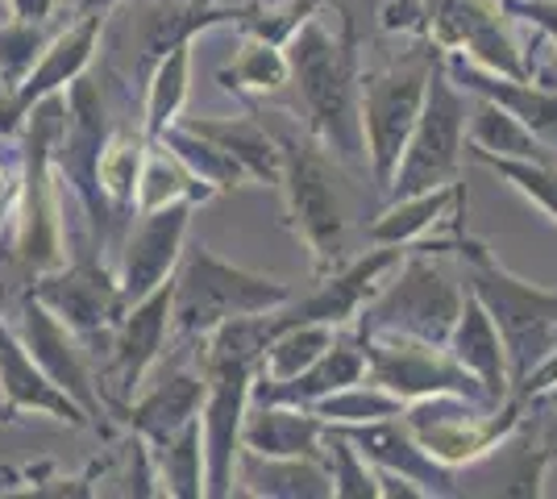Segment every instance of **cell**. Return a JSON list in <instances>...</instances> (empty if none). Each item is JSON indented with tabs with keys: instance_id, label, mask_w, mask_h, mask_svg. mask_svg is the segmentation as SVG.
Segmentation results:
<instances>
[{
	"instance_id": "cell-1",
	"label": "cell",
	"mask_w": 557,
	"mask_h": 499,
	"mask_svg": "<svg viewBox=\"0 0 557 499\" xmlns=\"http://www.w3.org/2000/svg\"><path fill=\"white\" fill-rule=\"evenodd\" d=\"M283 54H287V67H292V84L300 92L308 134L325 146V150H333V159H342V163H367L349 25H342V34H333L325 13L312 9L283 38Z\"/></svg>"
},
{
	"instance_id": "cell-2",
	"label": "cell",
	"mask_w": 557,
	"mask_h": 499,
	"mask_svg": "<svg viewBox=\"0 0 557 499\" xmlns=\"http://www.w3.org/2000/svg\"><path fill=\"white\" fill-rule=\"evenodd\" d=\"M283 304H292L287 284L242 271L233 262L216 259L205 246H196L171 287V329L191 341H205L216 325H225L233 316H258Z\"/></svg>"
},
{
	"instance_id": "cell-3",
	"label": "cell",
	"mask_w": 557,
	"mask_h": 499,
	"mask_svg": "<svg viewBox=\"0 0 557 499\" xmlns=\"http://www.w3.org/2000/svg\"><path fill=\"white\" fill-rule=\"evenodd\" d=\"M462 259L470 266V291L483 300V309L491 312L504 337L508 375L516 387L541 358L557 350V291L516 279L479 241H462Z\"/></svg>"
},
{
	"instance_id": "cell-4",
	"label": "cell",
	"mask_w": 557,
	"mask_h": 499,
	"mask_svg": "<svg viewBox=\"0 0 557 499\" xmlns=\"http://www.w3.org/2000/svg\"><path fill=\"white\" fill-rule=\"evenodd\" d=\"M462 300L466 291L454 284L442 262H433L429 254H404L367 300V309L358 312V325L362 333H404L445 346L458 325Z\"/></svg>"
},
{
	"instance_id": "cell-5",
	"label": "cell",
	"mask_w": 557,
	"mask_h": 499,
	"mask_svg": "<svg viewBox=\"0 0 557 499\" xmlns=\"http://www.w3.org/2000/svg\"><path fill=\"white\" fill-rule=\"evenodd\" d=\"M437 42L429 54H408L399 63H387L379 72L358 75V117H362V146H367V163H371L374 184L387 191L395 175V163L404 154V146L412 138L429 79L442 67Z\"/></svg>"
},
{
	"instance_id": "cell-6",
	"label": "cell",
	"mask_w": 557,
	"mask_h": 499,
	"mask_svg": "<svg viewBox=\"0 0 557 499\" xmlns=\"http://www.w3.org/2000/svg\"><path fill=\"white\" fill-rule=\"evenodd\" d=\"M283 150V184L287 209L296 216V229L312 250L317 275H333L346 259V213H342V191L337 171L329 163L325 146L300 134H275Z\"/></svg>"
},
{
	"instance_id": "cell-7",
	"label": "cell",
	"mask_w": 557,
	"mask_h": 499,
	"mask_svg": "<svg viewBox=\"0 0 557 499\" xmlns=\"http://www.w3.org/2000/svg\"><path fill=\"white\" fill-rule=\"evenodd\" d=\"M466 117H470V100L445 75V67H437L433 79H429V92H424V109H420L417 125H412V138L404 146L392 184H387L392 200L454 184V175L462 166Z\"/></svg>"
},
{
	"instance_id": "cell-8",
	"label": "cell",
	"mask_w": 557,
	"mask_h": 499,
	"mask_svg": "<svg viewBox=\"0 0 557 499\" xmlns=\"http://www.w3.org/2000/svg\"><path fill=\"white\" fill-rule=\"evenodd\" d=\"M404 425L412 428L424 450L445 466L483 462L508 441L520 425V404H491L466 396H424L404 408Z\"/></svg>"
},
{
	"instance_id": "cell-9",
	"label": "cell",
	"mask_w": 557,
	"mask_h": 499,
	"mask_svg": "<svg viewBox=\"0 0 557 499\" xmlns=\"http://www.w3.org/2000/svg\"><path fill=\"white\" fill-rule=\"evenodd\" d=\"M358 346H362V358H367V379L387 387L404 404L424 400V396L491 400L483 391V383L474 379L445 346L404 337V333H358Z\"/></svg>"
},
{
	"instance_id": "cell-10",
	"label": "cell",
	"mask_w": 557,
	"mask_h": 499,
	"mask_svg": "<svg viewBox=\"0 0 557 499\" xmlns=\"http://www.w3.org/2000/svg\"><path fill=\"white\" fill-rule=\"evenodd\" d=\"M258 358L209 354L205 350V408H200V437H205V496H233L237 483V453H242V421L250 408Z\"/></svg>"
},
{
	"instance_id": "cell-11",
	"label": "cell",
	"mask_w": 557,
	"mask_h": 499,
	"mask_svg": "<svg viewBox=\"0 0 557 499\" xmlns=\"http://www.w3.org/2000/svg\"><path fill=\"white\" fill-rule=\"evenodd\" d=\"M429 38L442 50H458L487 72L529 79V54L511 38L504 0H429Z\"/></svg>"
},
{
	"instance_id": "cell-12",
	"label": "cell",
	"mask_w": 557,
	"mask_h": 499,
	"mask_svg": "<svg viewBox=\"0 0 557 499\" xmlns=\"http://www.w3.org/2000/svg\"><path fill=\"white\" fill-rule=\"evenodd\" d=\"M187 221H191V200H175L166 209L141 213V225L134 229V238L125 241V259H121L125 304H138L141 296H150L154 287L171 279V271L184 259Z\"/></svg>"
},
{
	"instance_id": "cell-13",
	"label": "cell",
	"mask_w": 557,
	"mask_h": 499,
	"mask_svg": "<svg viewBox=\"0 0 557 499\" xmlns=\"http://www.w3.org/2000/svg\"><path fill=\"white\" fill-rule=\"evenodd\" d=\"M358 453L371 462L374 471H392V475L417 483L424 496H454L458 478L454 466L437 462L433 453L412 437V428L404 425V416H383V421H367V425H337Z\"/></svg>"
},
{
	"instance_id": "cell-14",
	"label": "cell",
	"mask_w": 557,
	"mask_h": 499,
	"mask_svg": "<svg viewBox=\"0 0 557 499\" xmlns=\"http://www.w3.org/2000/svg\"><path fill=\"white\" fill-rule=\"evenodd\" d=\"M442 54H445L442 59L445 75H449L466 96H479V100H491V104L508 109L511 117L524 121L549 150H557V88L536 84L533 75H529V79H511V75L487 72V67L470 63L458 50H442Z\"/></svg>"
},
{
	"instance_id": "cell-15",
	"label": "cell",
	"mask_w": 557,
	"mask_h": 499,
	"mask_svg": "<svg viewBox=\"0 0 557 499\" xmlns=\"http://www.w3.org/2000/svg\"><path fill=\"white\" fill-rule=\"evenodd\" d=\"M242 450L262 458H321L325 462V421L312 408L250 400L242 421Z\"/></svg>"
},
{
	"instance_id": "cell-16",
	"label": "cell",
	"mask_w": 557,
	"mask_h": 499,
	"mask_svg": "<svg viewBox=\"0 0 557 499\" xmlns=\"http://www.w3.org/2000/svg\"><path fill=\"white\" fill-rule=\"evenodd\" d=\"M205 391H209V375L205 371H191V366L166 371V379L146 387L138 400H134V408H129L134 433H138L150 450L166 446L180 428L191 425L200 416Z\"/></svg>"
},
{
	"instance_id": "cell-17",
	"label": "cell",
	"mask_w": 557,
	"mask_h": 499,
	"mask_svg": "<svg viewBox=\"0 0 557 499\" xmlns=\"http://www.w3.org/2000/svg\"><path fill=\"white\" fill-rule=\"evenodd\" d=\"M171 287L175 284L166 279L150 296H141L121 325V341H116V391L121 396H138L146 375L163 358L166 329H171Z\"/></svg>"
},
{
	"instance_id": "cell-18",
	"label": "cell",
	"mask_w": 557,
	"mask_h": 499,
	"mask_svg": "<svg viewBox=\"0 0 557 499\" xmlns=\"http://www.w3.org/2000/svg\"><path fill=\"white\" fill-rule=\"evenodd\" d=\"M445 350L462 362L474 379L483 383L495 404H508L511 400V375H508V354H504V337L495 329L491 312L483 309V300L466 287L462 312H458V325L449 333Z\"/></svg>"
},
{
	"instance_id": "cell-19",
	"label": "cell",
	"mask_w": 557,
	"mask_h": 499,
	"mask_svg": "<svg viewBox=\"0 0 557 499\" xmlns=\"http://www.w3.org/2000/svg\"><path fill=\"white\" fill-rule=\"evenodd\" d=\"M367 379V358L358 341H333L325 354L317 358L308 371H300L296 379L287 383H255L250 387V400H271V404H296L312 408L317 400H325L333 391H342L349 383Z\"/></svg>"
},
{
	"instance_id": "cell-20",
	"label": "cell",
	"mask_w": 557,
	"mask_h": 499,
	"mask_svg": "<svg viewBox=\"0 0 557 499\" xmlns=\"http://www.w3.org/2000/svg\"><path fill=\"white\" fill-rule=\"evenodd\" d=\"M237 491L267 499H329L333 478L321 458H262L255 450L237 453Z\"/></svg>"
},
{
	"instance_id": "cell-21",
	"label": "cell",
	"mask_w": 557,
	"mask_h": 499,
	"mask_svg": "<svg viewBox=\"0 0 557 499\" xmlns=\"http://www.w3.org/2000/svg\"><path fill=\"white\" fill-rule=\"evenodd\" d=\"M187 129L225 146L237 163L250 171L255 184H283V150L278 138L255 117H180Z\"/></svg>"
},
{
	"instance_id": "cell-22",
	"label": "cell",
	"mask_w": 557,
	"mask_h": 499,
	"mask_svg": "<svg viewBox=\"0 0 557 499\" xmlns=\"http://www.w3.org/2000/svg\"><path fill=\"white\" fill-rule=\"evenodd\" d=\"M466 142L474 146V154H495V159H533V163H557V150L536 138L520 117H511L508 109L479 100L470 104L466 117Z\"/></svg>"
},
{
	"instance_id": "cell-23",
	"label": "cell",
	"mask_w": 557,
	"mask_h": 499,
	"mask_svg": "<svg viewBox=\"0 0 557 499\" xmlns=\"http://www.w3.org/2000/svg\"><path fill=\"white\" fill-rule=\"evenodd\" d=\"M454 204H458V188L454 184L417 191V196H399V200H392L387 213L374 216L371 241L374 246H408V241H420L429 229L442 225Z\"/></svg>"
},
{
	"instance_id": "cell-24",
	"label": "cell",
	"mask_w": 557,
	"mask_h": 499,
	"mask_svg": "<svg viewBox=\"0 0 557 499\" xmlns=\"http://www.w3.org/2000/svg\"><path fill=\"white\" fill-rule=\"evenodd\" d=\"M337 341L333 325H317V321H304V325H283V329L262 346L255 366V383H287L296 379L300 371H308L317 358L325 354L329 346Z\"/></svg>"
},
{
	"instance_id": "cell-25",
	"label": "cell",
	"mask_w": 557,
	"mask_h": 499,
	"mask_svg": "<svg viewBox=\"0 0 557 499\" xmlns=\"http://www.w3.org/2000/svg\"><path fill=\"white\" fill-rule=\"evenodd\" d=\"M159 142H166V150H171L205 188L225 191V188H246V184H255L250 171L237 163L225 146H216L212 138H205V134L187 129L184 121L166 125L163 134H159Z\"/></svg>"
},
{
	"instance_id": "cell-26",
	"label": "cell",
	"mask_w": 557,
	"mask_h": 499,
	"mask_svg": "<svg viewBox=\"0 0 557 499\" xmlns=\"http://www.w3.org/2000/svg\"><path fill=\"white\" fill-rule=\"evenodd\" d=\"M212 188H205L191 171H187L166 142L159 138H150L146 146V159H141V175H138V196H134V209L138 213H154V209H166V204H175V200H209Z\"/></svg>"
},
{
	"instance_id": "cell-27",
	"label": "cell",
	"mask_w": 557,
	"mask_h": 499,
	"mask_svg": "<svg viewBox=\"0 0 557 499\" xmlns=\"http://www.w3.org/2000/svg\"><path fill=\"white\" fill-rule=\"evenodd\" d=\"M146 117L141 129L146 138H159L166 125H175L187 104V88H191V42H180L175 50H166L154 63V72L146 75Z\"/></svg>"
},
{
	"instance_id": "cell-28",
	"label": "cell",
	"mask_w": 557,
	"mask_h": 499,
	"mask_svg": "<svg viewBox=\"0 0 557 499\" xmlns=\"http://www.w3.org/2000/svg\"><path fill=\"white\" fill-rule=\"evenodd\" d=\"M146 129H121L113 134L104 150H100V163H96V179H100V191H104V200L113 204L116 213H125V209H134V196H138V175H141V159H146Z\"/></svg>"
},
{
	"instance_id": "cell-29",
	"label": "cell",
	"mask_w": 557,
	"mask_h": 499,
	"mask_svg": "<svg viewBox=\"0 0 557 499\" xmlns=\"http://www.w3.org/2000/svg\"><path fill=\"white\" fill-rule=\"evenodd\" d=\"M154 453V471L163 483L166 496L180 499H200L205 496V437H200V416L184 425L166 446Z\"/></svg>"
},
{
	"instance_id": "cell-30",
	"label": "cell",
	"mask_w": 557,
	"mask_h": 499,
	"mask_svg": "<svg viewBox=\"0 0 557 499\" xmlns=\"http://www.w3.org/2000/svg\"><path fill=\"white\" fill-rule=\"evenodd\" d=\"M404 400L392 396L387 387H379L371 379H358L333 391L325 400H317L312 412L325 421V425H367V421H383V416H404Z\"/></svg>"
},
{
	"instance_id": "cell-31",
	"label": "cell",
	"mask_w": 557,
	"mask_h": 499,
	"mask_svg": "<svg viewBox=\"0 0 557 499\" xmlns=\"http://www.w3.org/2000/svg\"><path fill=\"white\" fill-rule=\"evenodd\" d=\"M221 79H233V84H225V88H237V92H278V88H287L292 84V67H287V54H283V47L278 42H271V38H262V34H255L246 47H242V54L233 59V67Z\"/></svg>"
},
{
	"instance_id": "cell-32",
	"label": "cell",
	"mask_w": 557,
	"mask_h": 499,
	"mask_svg": "<svg viewBox=\"0 0 557 499\" xmlns=\"http://www.w3.org/2000/svg\"><path fill=\"white\" fill-rule=\"evenodd\" d=\"M325 466L337 499H383L379 496V471L337 425H325Z\"/></svg>"
},
{
	"instance_id": "cell-33",
	"label": "cell",
	"mask_w": 557,
	"mask_h": 499,
	"mask_svg": "<svg viewBox=\"0 0 557 499\" xmlns=\"http://www.w3.org/2000/svg\"><path fill=\"white\" fill-rule=\"evenodd\" d=\"M487 166H495L516 191H524L536 209L557 221V163H533V159H495V154H479Z\"/></svg>"
},
{
	"instance_id": "cell-34",
	"label": "cell",
	"mask_w": 557,
	"mask_h": 499,
	"mask_svg": "<svg viewBox=\"0 0 557 499\" xmlns=\"http://www.w3.org/2000/svg\"><path fill=\"white\" fill-rule=\"evenodd\" d=\"M96 34H100V13H92L88 22L79 25V29H71L67 38L54 47V54L47 59L42 75L34 79V92H42V88H54V84H63V79H71V75H79V67L92 59Z\"/></svg>"
},
{
	"instance_id": "cell-35",
	"label": "cell",
	"mask_w": 557,
	"mask_h": 499,
	"mask_svg": "<svg viewBox=\"0 0 557 499\" xmlns=\"http://www.w3.org/2000/svg\"><path fill=\"white\" fill-rule=\"evenodd\" d=\"M38 350H42V358L50 362L54 383H59L63 391H71L84 408H92L96 400H92V387H88V371L79 366V358L71 354V346L59 337L54 325H47V321H38Z\"/></svg>"
},
{
	"instance_id": "cell-36",
	"label": "cell",
	"mask_w": 557,
	"mask_h": 499,
	"mask_svg": "<svg viewBox=\"0 0 557 499\" xmlns=\"http://www.w3.org/2000/svg\"><path fill=\"white\" fill-rule=\"evenodd\" d=\"M429 17H433V9H429V0H392L387 9H383V29H399V34H420V38H429ZM433 42V38H429Z\"/></svg>"
},
{
	"instance_id": "cell-37",
	"label": "cell",
	"mask_w": 557,
	"mask_h": 499,
	"mask_svg": "<svg viewBox=\"0 0 557 499\" xmlns=\"http://www.w3.org/2000/svg\"><path fill=\"white\" fill-rule=\"evenodd\" d=\"M504 9H508V17H520L533 29H541L557 47V0H504Z\"/></svg>"
},
{
	"instance_id": "cell-38",
	"label": "cell",
	"mask_w": 557,
	"mask_h": 499,
	"mask_svg": "<svg viewBox=\"0 0 557 499\" xmlns=\"http://www.w3.org/2000/svg\"><path fill=\"white\" fill-rule=\"evenodd\" d=\"M47 4H50V0H25L22 9L29 13V17H42V13H47Z\"/></svg>"
},
{
	"instance_id": "cell-39",
	"label": "cell",
	"mask_w": 557,
	"mask_h": 499,
	"mask_svg": "<svg viewBox=\"0 0 557 499\" xmlns=\"http://www.w3.org/2000/svg\"><path fill=\"white\" fill-rule=\"evenodd\" d=\"M545 400H554V404H557V387H554V391H549V396H545Z\"/></svg>"
},
{
	"instance_id": "cell-40",
	"label": "cell",
	"mask_w": 557,
	"mask_h": 499,
	"mask_svg": "<svg viewBox=\"0 0 557 499\" xmlns=\"http://www.w3.org/2000/svg\"><path fill=\"white\" fill-rule=\"evenodd\" d=\"M0 191H4V171H0Z\"/></svg>"
}]
</instances>
